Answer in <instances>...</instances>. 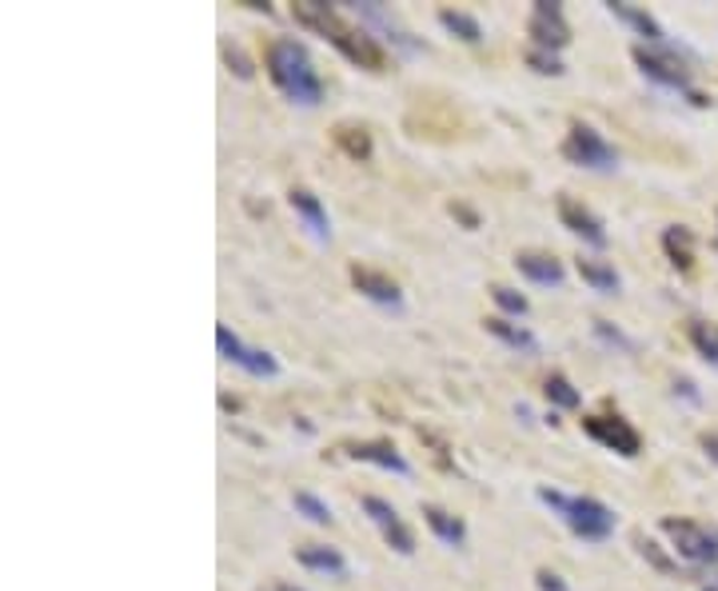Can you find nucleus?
Wrapping results in <instances>:
<instances>
[{
  "label": "nucleus",
  "mask_w": 718,
  "mask_h": 591,
  "mask_svg": "<svg viewBox=\"0 0 718 591\" xmlns=\"http://www.w3.org/2000/svg\"><path fill=\"white\" fill-rule=\"evenodd\" d=\"M702 591H718V588H702Z\"/></svg>",
  "instance_id": "72a5a7b5"
},
{
  "label": "nucleus",
  "mask_w": 718,
  "mask_h": 591,
  "mask_svg": "<svg viewBox=\"0 0 718 591\" xmlns=\"http://www.w3.org/2000/svg\"><path fill=\"white\" fill-rule=\"evenodd\" d=\"M635 64H638V72L647 77V81H655V84H663V89H678V92H687L690 101L695 104H707L702 96H698L695 89H690V72H687V64L683 61H675L667 49H643L638 44L635 49Z\"/></svg>",
  "instance_id": "423d86ee"
},
{
  "label": "nucleus",
  "mask_w": 718,
  "mask_h": 591,
  "mask_svg": "<svg viewBox=\"0 0 718 591\" xmlns=\"http://www.w3.org/2000/svg\"><path fill=\"white\" fill-rule=\"evenodd\" d=\"M268 77L291 104H299V109H316V104L324 101V81H319L316 64H311L308 49L299 41H291V37L271 41Z\"/></svg>",
  "instance_id": "f257e3e1"
},
{
  "label": "nucleus",
  "mask_w": 718,
  "mask_h": 591,
  "mask_svg": "<svg viewBox=\"0 0 718 591\" xmlns=\"http://www.w3.org/2000/svg\"><path fill=\"white\" fill-rule=\"evenodd\" d=\"M527 64L535 72H543V77H563V61H558L555 52H543V49H531Z\"/></svg>",
  "instance_id": "bb28decb"
},
{
  "label": "nucleus",
  "mask_w": 718,
  "mask_h": 591,
  "mask_svg": "<svg viewBox=\"0 0 718 591\" xmlns=\"http://www.w3.org/2000/svg\"><path fill=\"white\" fill-rule=\"evenodd\" d=\"M543 396H547V400L555 404V408H563V411H575L578 404H583V396L571 388L567 376H547V384H543Z\"/></svg>",
  "instance_id": "5701e85b"
},
{
  "label": "nucleus",
  "mask_w": 718,
  "mask_h": 591,
  "mask_svg": "<svg viewBox=\"0 0 718 591\" xmlns=\"http://www.w3.org/2000/svg\"><path fill=\"white\" fill-rule=\"evenodd\" d=\"M515 268L519 276H527L531 284H543V288H558L563 284V264L555 261V256H547V252H523V256H515Z\"/></svg>",
  "instance_id": "4468645a"
},
{
  "label": "nucleus",
  "mask_w": 718,
  "mask_h": 591,
  "mask_svg": "<svg viewBox=\"0 0 718 591\" xmlns=\"http://www.w3.org/2000/svg\"><path fill=\"white\" fill-rule=\"evenodd\" d=\"M488 332L499 344H507L511 351H519V356H538V340L527 324H515V320H507V316H491Z\"/></svg>",
  "instance_id": "dca6fc26"
},
{
  "label": "nucleus",
  "mask_w": 718,
  "mask_h": 591,
  "mask_svg": "<svg viewBox=\"0 0 718 591\" xmlns=\"http://www.w3.org/2000/svg\"><path fill=\"white\" fill-rule=\"evenodd\" d=\"M423 520H428L431 536H435L439 543H448V548H463V543H468V523L459 520V516H451V511L423 508Z\"/></svg>",
  "instance_id": "a211bd4d"
},
{
  "label": "nucleus",
  "mask_w": 718,
  "mask_h": 591,
  "mask_svg": "<svg viewBox=\"0 0 718 591\" xmlns=\"http://www.w3.org/2000/svg\"><path fill=\"white\" fill-rule=\"evenodd\" d=\"M296 21L304 24V29L319 32L324 41L336 44L348 61L363 64V69H371V72L383 69V52L376 49V41H371L368 32L348 29V24L339 21V12L328 9V4H311V0H304V4H296Z\"/></svg>",
  "instance_id": "7ed1b4c3"
},
{
  "label": "nucleus",
  "mask_w": 718,
  "mask_h": 591,
  "mask_svg": "<svg viewBox=\"0 0 718 591\" xmlns=\"http://www.w3.org/2000/svg\"><path fill=\"white\" fill-rule=\"evenodd\" d=\"M288 204H291V212H296L299 221H304V228L311 232V241H319V244H328V241H331L328 208L319 204L316 192H308V188H291V192H288Z\"/></svg>",
  "instance_id": "f8f14e48"
},
{
  "label": "nucleus",
  "mask_w": 718,
  "mask_h": 591,
  "mask_svg": "<svg viewBox=\"0 0 718 591\" xmlns=\"http://www.w3.org/2000/svg\"><path fill=\"white\" fill-rule=\"evenodd\" d=\"M595 336L603 344H607V348H623V351H635V344L627 340V336H623V332L618 328H611L607 320H595Z\"/></svg>",
  "instance_id": "cd10ccee"
},
{
  "label": "nucleus",
  "mask_w": 718,
  "mask_h": 591,
  "mask_svg": "<svg viewBox=\"0 0 718 591\" xmlns=\"http://www.w3.org/2000/svg\"><path fill=\"white\" fill-rule=\"evenodd\" d=\"M363 516L376 523L379 536H383V543H388L391 551H399V556H411V551H416V540H411L408 523L399 520V511L391 508L388 500H379V496H363Z\"/></svg>",
  "instance_id": "9d476101"
},
{
  "label": "nucleus",
  "mask_w": 718,
  "mask_h": 591,
  "mask_svg": "<svg viewBox=\"0 0 718 591\" xmlns=\"http://www.w3.org/2000/svg\"><path fill=\"white\" fill-rule=\"evenodd\" d=\"M348 456H351V460L376 463V468H383V471H396V476H408V471H411V463L403 460L391 444H351Z\"/></svg>",
  "instance_id": "f3484780"
},
{
  "label": "nucleus",
  "mask_w": 718,
  "mask_h": 591,
  "mask_svg": "<svg viewBox=\"0 0 718 591\" xmlns=\"http://www.w3.org/2000/svg\"><path fill=\"white\" fill-rule=\"evenodd\" d=\"M658 531L670 540L678 560L690 563V568H710V563H718V531L702 528V523H695V520H675V516H667V520L658 523Z\"/></svg>",
  "instance_id": "20e7f679"
},
{
  "label": "nucleus",
  "mask_w": 718,
  "mask_h": 591,
  "mask_svg": "<svg viewBox=\"0 0 718 591\" xmlns=\"http://www.w3.org/2000/svg\"><path fill=\"white\" fill-rule=\"evenodd\" d=\"M291 508H296L304 520L319 523V528H324V523H331V508L319 500L316 491H296V496H291Z\"/></svg>",
  "instance_id": "b1692460"
},
{
  "label": "nucleus",
  "mask_w": 718,
  "mask_h": 591,
  "mask_svg": "<svg viewBox=\"0 0 718 591\" xmlns=\"http://www.w3.org/2000/svg\"><path fill=\"white\" fill-rule=\"evenodd\" d=\"M690 344H695V351L702 360L718 368V328L715 324H690Z\"/></svg>",
  "instance_id": "393cba45"
},
{
  "label": "nucleus",
  "mask_w": 718,
  "mask_h": 591,
  "mask_svg": "<svg viewBox=\"0 0 718 591\" xmlns=\"http://www.w3.org/2000/svg\"><path fill=\"white\" fill-rule=\"evenodd\" d=\"M715 248H718V241H715Z\"/></svg>",
  "instance_id": "f704fd0d"
},
{
  "label": "nucleus",
  "mask_w": 718,
  "mask_h": 591,
  "mask_svg": "<svg viewBox=\"0 0 718 591\" xmlns=\"http://www.w3.org/2000/svg\"><path fill=\"white\" fill-rule=\"evenodd\" d=\"M339 144H343V149H348L351 156H356V161L371 152V141L363 136V132H359V136H348V129H339Z\"/></svg>",
  "instance_id": "c85d7f7f"
},
{
  "label": "nucleus",
  "mask_w": 718,
  "mask_h": 591,
  "mask_svg": "<svg viewBox=\"0 0 718 591\" xmlns=\"http://www.w3.org/2000/svg\"><path fill=\"white\" fill-rule=\"evenodd\" d=\"M439 24H443L448 32H455L459 41H468V44L483 41V29H479V21H475V17H468V12L443 9V12H439Z\"/></svg>",
  "instance_id": "4be33fe9"
},
{
  "label": "nucleus",
  "mask_w": 718,
  "mask_h": 591,
  "mask_svg": "<svg viewBox=\"0 0 718 591\" xmlns=\"http://www.w3.org/2000/svg\"><path fill=\"white\" fill-rule=\"evenodd\" d=\"M690 244H695V236H690V228H683V224H675V228L663 232V248H667L670 264H675V268H683V272H687L690 261H695Z\"/></svg>",
  "instance_id": "412c9836"
},
{
  "label": "nucleus",
  "mask_w": 718,
  "mask_h": 591,
  "mask_svg": "<svg viewBox=\"0 0 718 591\" xmlns=\"http://www.w3.org/2000/svg\"><path fill=\"white\" fill-rule=\"evenodd\" d=\"M535 588L538 591H571L567 583H563V575H555L551 568H538L535 571Z\"/></svg>",
  "instance_id": "c756f323"
},
{
  "label": "nucleus",
  "mask_w": 718,
  "mask_h": 591,
  "mask_svg": "<svg viewBox=\"0 0 718 591\" xmlns=\"http://www.w3.org/2000/svg\"><path fill=\"white\" fill-rule=\"evenodd\" d=\"M276 591H304V588H276Z\"/></svg>",
  "instance_id": "473e14b6"
},
{
  "label": "nucleus",
  "mask_w": 718,
  "mask_h": 591,
  "mask_svg": "<svg viewBox=\"0 0 718 591\" xmlns=\"http://www.w3.org/2000/svg\"><path fill=\"white\" fill-rule=\"evenodd\" d=\"M216 348H219V356H224V360L236 364V368L248 371V376H256V380H271V376H279L276 356H271V351H264V348H248V344L239 340L228 324H219V328H216Z\"/></svg>",
  "instance_id": "0eeeda50"
},
{
  "label": "nucleus",
  "mask_w": 718,
  "mask_h": 591,
  "mask_svg": "<svg viewBox=\"0 0 718 591\" xmlns=\"http://www.w3.org/2000/svg\"><path fill=\"white\" fill-rule=\"evenodd\" d=\"M527 32L535 37V49H543V52H558L571 41V29H567V21H563V9H558L555 0H535Z\"/></svg>",
  "instance_id": "1a4fd4ad"
},
{
  "label": "nucleus",
  "mask_w": 718,
  "mask_h": 591,
  "mask_svg": "<svg viewBox=\"0 0 718 591\" xmlns=\"http://www.w3.org/2000/svg\"><path fill=\"white\" fill-rule=\"evenodd\" d=\"M578 276H583V284H591V292H603V296H615L618 288H623V281H618V272L611 268L607 261H578Z\"/></svg>",
  "instance_id": "aec40b11"
},
{
  "label": "nucleus",
  "mask_w": 718,
  "mask_h": 591,
  "mask_svg": "<svg viewBox=\"0 0 718 591\" xmlns=\"http://www.w3.org/2000/svg\"><path fill=\"white\" fill-rule=\"evenodd\" d=\"M538 503H547L558 520H563V528L583 543H603L615 536L618 516L607 503H598L595 496H567V491H555V488H538Z\"/></svg>",
  "instance_id": "f03ea898"
},
{
  "label": "nucleus",
  "mask_w": 718,
  "mask_h": 591,
  "mask_svg": "<svg viewBox=\"0 0 718 591\" xmlns=\"http://www.w3.org/2000/svg\"><path fill=\"white\" fill-rule=\"evenodd\" d=\"M583 431H587L595 444H603L607 451L627 456V460L643 451V436H638L623 416H587V420H583Z\"/></svg>",
  "instance_id": "6e6552de"
},
{
  "label": "nucleus",
  "mask_w": 718,
  "mask_h": 591,
  "mask_svg": "<svg viewBox=\"0 0 718 591\" xmlns=\"http://www.w3.org/2000/svg\"><path fill=\"white\" fill-rule=\"evenodd\" d=\"M299 568L316 571V575H328V580H343L348 575V560L339 556V548H328V543H308V548L296 551Z\"/></svg>",
  "instance_id": "ddd939ff"
},
{
  "label": "nucleus",
  "mask_w": 718,
  "mask_h": 591,
  "mask_svg": "<svg viewBox=\"0 0 718 591\" xmlns=\"http://www.w3.org/2000/svg\"><path fill=\"white\" fill-rule=\"evenodd\" d=\"M558 221H563V228H567L571 236H578V241L591 244V248H607V228H603L595 212H587L583 204L563 196V201H558Z\"/></svg>",
  "instance_id": "9b49d317"
},
{
  "label": "nucleus",
  "mask_w": 718,
  "mask_h": 591,
  "mask_svg": "<svg viewBox=\"0 0 718 591\" xmlns=\"http://www.w3.org/2000/svg\"><path fill=\"white\" fill-rule=\"evenodd\" d=\"M224 57H228V64H232V72H236L239 81H252V64H248V57L239 49H224Z\"/></svg>",
  "instance_id": "7c9ffc66"
},
{
  "label": "nucleus",
  "mask_w": 718,
  "mask_h": 591,
  "mask_svg": "<svg viewBox=\"0 0 718 591\" xmlns=\"http://www.w3.org/2000/svg\"><path fill=\"white\" fill-rule=\"evenodd\" d=\"M611 12H615L618 21L623 24H630V29L638 32V37H647L655 49H667V32H663V24L650 17V12H643V9H635V4H611Z\"/></svg>",
  "instance_id": "6ab92c4d"
},
{
  "label": "nucleus",
  "mask_w": 718,
  "mask_h": 591,
  "mask_svg": "<svg viewBox=\"0 0 718 591\" xmlns=\"http://www.w3.org/2000/svg\"><path fill=\"white\" fill-rule=\"evenodd\" d=\"M351 281H356V288L368 296V300L383 304V308H403V292H399L396 281H388V276H379V272H368V268H351Z\"/></svg>",
  "instance_id": "2eb2a0df"
},
{
  "label": "nucleus",
  "mask_w": 718,
  "mask_h": 591,
  "mask_svg": "<svg viewBox=\"0 0 718 591\" xmlns=\"http://www.w3.org/2000/svg\"><path fill=\"white\" fill-rule=\"evenodd\" d=\"M563 156H567L575 169H591V172H615L618 169L615 144L603 141V132H595L591 124H571L567 141H563Z\"/></svg>",
  "instance_id": "39448f33"
},
{
  "label": "nucleus",
  "mask_w": 718,
  "mask_h": 591,
  "mask_svg": "<svg viewBox=\"0 0 718 591\" xmlns=\"http://www.w3.org/2000/svg\"><path fill=\"white\" fill-rule=\"evenodd\" d=\"M702 451H707L710 463H718V436H702Z\"/></svg>",
  "instance_id": "2f4dec72"
},
{
  "label": "nucleus",
  "mask_w": 718,
  "mask_h": 591,
  "mask_svg": "<svg viewBox=\"0 0 718 591\" xmlns=\"http://www.w3.org/2000/svg\"><path fill=\"white\" fill-rule=\"evenodd\" d=\"M491 300L507 312V316H515V320H523V316H527V296H519L515 288H503V284H495V288H491Z\"/></svg>",
  "instance_id": "a878e982"
}]
</instances>
